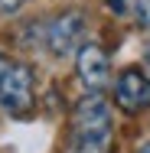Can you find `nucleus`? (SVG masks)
Listing matches in <instances>:
<instances>
[{"mask_svg":"<svg viewBox=\"0 0 150 153\" xmlns=\"http://www.w3.org/2000/svg\"><path fill=\"white\" fill-rule=\"evenodd\" d=\"M82 36H85V13L65 10V13H59V16L46 26V49H49L52 56H65V52L78 49Z\"/></svg>","mask_w":150,"mask_h":153,"instance_id":"f03ea898","label":"nucleus"},{"mask_svg":"<svg viewBox=\"0 0 150 153\" xmlns=\"http://www.w3.org/2000/svg\"><path fill=\"white\" fill-rule=\"evenodd\" d=\"M137 153H150V143H144V147H140V150H137Z\"/></svg>","mask_w":150,"mask_h":153,"instance_id":"9d476101","label":"nucleus"},{"mask_svg":"<svg viewBox=\"0 0 150 153\" xmlns=\"http://www.w3.org/2000/svg\"><path fill=\"white\" fill-rule=\"evenodd\" d=\"M72 130H111V108L104 104V98H82L72 114Z\"/></svg>","mask_w":150,"mask_h":153,"instance_id":"39448f33","label":"nucleus"},{"mask_svg":"<svg viewBox=\"0 0 150 153\" xmlns=\"http://www.w3.org/2000/svg\"><path fill=\"white\" fill-rule=\"evenodd\" d=\"M127 3H131L134 20H137L140 26H147V30H150V0H127Z\"/></svg>","mask_w":150,"mask_h":153,"instance_id":"0eeeda50","label":"nucleus"},{"mask_svg":"<svg viewBox=\"0 0 150 153\" xmlns=\"http://www.w3.org/2000/svg\"><path fill=\"white\" fill-rule=\"evenodd\" d=\"M65 153H111V130H72Z\"/></svg>","mask_w":150,"mask_h":153,"instance_id":"423d86ee","label":"nucleus"},{"mask_svg":"<svg viewBox=\"0 0 150 153\" xmlns=\"http://www.w3.org/2000/svg\"><path fill=\"white\" fill-rule=\"evenodd\" d=\"M3 68H7V62H3V59H0V72H3Z\"/></svg>","mask_w":150,"mask_h":153,"instance_id":"9b49d317","label":"nucleus"},{"mask_svg":"<svg viewBox=\"0 0 150 153\" xmlns=\"http://www.w3.org/2000/svg\"><path fill=\"white\" fill-rule=\"evenodd\" d=\"M108 7H111V10H118V13H121V10H124V0H108Z\"/></svg>","mask_w":150,"mask_h":153,"instance_id":"1a4fd4ad","label":"nucleus"},{"mask_svg":"<svg viewBox=\"0 0 150 153\" xmlns=\"http://www.w3.org/2000/svg\"><path fill=\"white\" fill-rule=\"evenodd\" d=\"M20 3H23V0H0V10H7V13H10V10H16Z\"/></svg>","mask_w":150,"mask_h":153,"instance_id":"6e6552de","label":"nucleus"},{"mask_svg":"<svg viewBox=\"0 0 150 153\" xmlns=\"http://www.w3.org/2000/svg\"><path fill=\"white\" fill-rule=\"evenodd\" d=\"M0 108L7 114H26L33 108V68L30 65H7L0 72Z\"/></svg>","mask_w":150,"mask_h":153,"instance_id":"f257e3e1","label":"nucleus"},{"mask_svg":"<svg viewBox=\"0 0 150 153\" xmlns=\"http://www.w3.org/2000/svg\"><path fill=\"white\" fill-rule=\"evenodd\" d=\"M78 78H82V85L88 88V91H101L104 85H108V78H111V62L104 56V49L101 46H82L78 49Z\"/></svg>","mask_w":150,"mask_h":153,"instance_id":"20e7f679","label":"nucleus"},{"mask_svg":"<svg viewBox=\"0 0 150 153\" xmlns=\"http://www.w3.org/2000/svg\"><path fill=\"white\" fill-rule=\"evenodd\" d=\"M114 101L127 114H140L150 108V78L140 68H124L114 85Z\"/></svg>","mask_w":150,"mask_h":153,"instance_id":"7ed1b4c3","label":"nucleus"}]
</instances>
